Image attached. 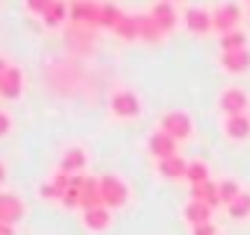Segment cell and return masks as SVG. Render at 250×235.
Here are the masks:
<instances>
[{"mask_svg":"<svg viewBox=\"0 0 250 235\" xmlns=\"http://www.w3.org/2000/svg\"><path fill=\"white\" fill-rule=\"evenodd\" d=\"M156 130L168 133L174 141H188V138L194 136V121H191V115H188V112H183V109H171V112H165V115L159 118V127H156Z\"/></svg>","mask_w":250,"mask_h":235,"instance_id":"obj_2","label":"cell"},{"mask_svg":"<svg viewBox=\"0 0 250 235\" xmlns=\"http://www.w3.org/2000/svg\"><path fill=\"white\" fill-rule=\"evenodd\" d=\"M238 24H241V9H238V3H218L215 9H212V27L218 30V33H229V30H238Z\"/></svg>","mask_w":250,"mask_h":235,"instance_id":"obj_6","label":"cell"},{"mask_svg":"<svg viewBox=\"0 0 250 235\" xmlns=\"http://www.w3.org/2000/svg\"><path fill=\"white\" fill-rule=\"evenodd\" d=\"M218 112L224 118L229 115H247L250 112V94L238 85H227L221 94H218Z\"/></svg>","mask_w":250,"mask_h":235,"instance_id":"obj_4","label":"cell"},{"mask_svg":"<svg viewBox=\"0 0 250 235\" xmlns=\"http://www.w3.org/2000/svg\"><path fill=\"white\" fill-rule=\"evenodd\" d=\"M9 71V59H3V56H0V79H3V74Z\"/></svg>","mask_w":250,"mask_h":235,"instance_id":"obj_31","label":"cell"},{"mask_svg":"<svg viewBox=\"0 0 250 235\" xmlns=\"http://www.w3.org/2000/svg\"><path fill=\"white\" fill-rule=\"evenodd\" d=\"M150 18L159 24L162 33H171V30H177V24H180V12H177L174 3H168V0H156V3L150 6Z\"/></svg>","mask_w":250,"mask_h":235,"instance_id":"obj_11","label":"cell"},{"mask_svg":"<svg viewBox=\"0 0 250 235\" xmlns=\"http://www.w3.org/2000/svg\"><path fill=\"white\" fill-rule=\"evenodd\" d=\"M221 133L232 144L247 141L250 138V115H229V118H224V121H221Z\"/></svg>","mask_w":250,"mask_h":235,"instance_id":"obj_7","label":"cell"},{"mask_svg":"<svg viewBox=\"0 0 250 235\" xmlns=\"http://www.w3.org/2000/svg\"><path fill=\"white\" fill-rule=\"evenodd\" d=\"M168 3H177V0H168Z\"/></svg>","mask_w":250,"mask_h":235,"instance_id":"obj_33","label":"cell"},{"mask_svg":"<svg viewBox=\"0 0 250 235\" xmlns=\"http://www.w3.org/2000/svg\"><path fill=\"white\" fill-rule=\"evenodd\" d=\"M218 191H221V203L224 206H229L244 188H241V182L238 179H232V176H227V179H218Z\"/></svg>","mask_w":250,"mask_h":235,"instance_id":"obj_25","label":"cell"},{"mask_svg":"<svg viewBox=\"0 0 250 235\" xmlns=\"http://www.w3.org/2000/svg\"><path fill=\"white\" fill-rule=\"evenodd\" d=\"M0 235H15V226H12V223H3V220H0Z\"/></svg>","mask_w":250,"mask_h":235,"instance_id":"obj_30","label":"cell"},{"mask_svg":"<svg viewBox=\"0 0 250 235\" xmlns=\"http://www.w3.org/2000/svg\"><path fill=\"white\" fill-rule=\"evenodd\" d=\"M27 215V206L18 194H9V191H0V220L3 223H21Z\"/></svg>","mask_w":250,"mask_h":235,"instance_id":"obj_8","label":"cell"},{"mask_svg":"<svg viewBox=\"0 0 250 235\" xmlns=\"http://www.w3.org/2000/svg\"><path fill=\"white\" fill-rule=\"evenodd\" d=\"M191 200H200V203H206L209 209L224 206V203H221V191H218V179H209V182L191 185Z\"/></svg>","mask_w":250,"mask_h":235,"instance_id":"obj_17","label":"cell"},{"mask_svg":"<svg viewBox=\"0 0 250 235\" xmlns=\"http://www.w3.org/2000/svg\"><path fill=\"white\" fill-rule=\"evenodd\" d=\"M109 223H112V209H106V206L83 209V226L88 232H103V229H109Z\"/></svg>","mask_w":250,"mask_h":235,"instance_id":"obj_16","label":"cell"},{"mask_svg":"<svg viewBox=\"0 0 250 235\" xmlns=\"http://www.w3.org/2000/svg\"><path fill=\"white\" fill-rule=\"evenodd\" d=\"M247 18H250V9H247Z\"/></svg>","mask_w":250,"mask_h":235,"instance_id":"obj_34","label":"cell"},{"mask_svg":"<svg viewBox=\"0 0 250 235\" xmlns=\"http://www.w3.org/2000/svg\"><path fill=\"white\" fill-rule=\"evenodd\" d=\"M227 215L232 220H247L250 217V191H241L229 206H227Z\"/></svg>","mask_w":250,"mask_h":235,"instance_id":"obj_23","label":"cell"},{"mask_svg":"<svg viewBox=\"0 0 250 235\" xmlns=\"http://www.w3.org/2000/svg\"><path fill=\"white\" fill-rule=\"evenodd\" d=\"M85 168H88V153H85V147H80V144H71V147L62 153V159H59V171H62V174L77 176V174H83Z\"/></svg>","mask_w":250,"mask_h":235,"instance_id":"obj_10","label":"cell"},{"mask_svg":"<svg viewBox=\"0 0 250 235\" xmlns=\"http://www.w3.org/2000/svg\"><path fill=\"white\" fill-rule=\"evenodd\" d=\"M109 112L118 121H136L142 115V97L133 88H115L109 97Z\"/></svg>","mask_w":250,"mask_h":235,"instance_id":"obj_1","label":"cell"},{"mask_svg":"<svg viewBox=\"0 0 250 235\" xmlns=\"http://www.w3.org/2000/svg\"><path fill=\"white\" fill-rule=\"evenodd\" d=\"M247 115H250V112H247Z\"/></svg>","mask_w":250,"mask_h":235,"instance_id":"obj_36","label":"cell"},{"mask_svg":"<svg viewBox=\"0 0 250 235\" xmlns=\"http://www.w3.org/2000/svg\"><path fill=\"white\" fill-rule=\"evenodd\" d=\"M162 36H165V33H162L159 24L150 18V12H147V15H139V39H142V41H150V44H153V41H162Z\"/></svg>","mask_w":250,"mask_h":235,"instance_id":"obj_22","label":"cell"},{"mask_svg":"<svg viewBox=\"0 0 250 235\" xmlns=\"http://www.w3.org/2000/svg\"><path fill=\"white\" fill-rule=\"evenodd\" d=\"M218 47H221V53H229V50H244V47H247V33H244L241 27H238V30H229V33H221Z\"/></svg>","mask_w":250,"mask_h":235,"instance_id":"obj_21","label":"cell"},{"mask_svg":"<svg viewBox=\"0 0 250 235\" xmlns=\"http://www.w3.org/2000/svg\"><path fill=\"white\" fill-rule=\"evenodd\" d=\"M247 3H250V0H247Z\"/></svg>","mask_w":250,"mask_h":235,"instance_id":"obj_35","label":"cell"},{"mask_svg":"<svg viewBox=\"0 0 250 235\" xmlns=\"http://www.w3.org/2000/svg\"><path fill=\"white\" fill-rule=\"evenodd\" d=\"M100 200L106 209H124L130 203V185L118 174H106L100 176Z\"/></svg>","mask_w":250,"mask_h":235,"instance_id":"obj_3","label":"cell"},{"mask_svg":"<svg viewBox=\"0 0 250 235\" xmlns=\"http://www.w3.org/2000/svg\"><path fill=\"white\" fill-rule=\"evenodd\" d=\"M121 9L115 6V3H100V27H106V30H115L118 27V21H121Z\"/></svg>","mask_w":250,"mask_h":235,"instance_id":"obj_26","label":"cell"},{"mask_svg":"<svg viewBox=\"0 0 250 235\" xmlns=\"http://www.w3.org/2000/svg\"><path fill=\"white\" fill-rule=\"evenodd\" d=\"M68 18H71V3H68V0H53V6L47 9V15L42 21H44V27L53 30V27H62Z\"/></svg>","mask_w":250,"mask_h":235,"instance_id":"obj_19","label":"cell"},{"mask_svg":"<svg viewBox=\"0 0 250 235\" xmlns=\"http://www.w3.org/2000/svg\"><path fill=\"white\" fill-rule=\"evenodd\" d=\"M6 179V168H3V162H0V182Z\"/></svg>","mask_w":250,"mask_h":235,"instance_id":"obj_32","label":"cell"},{"mask_svg":"<svg viewBox=\"0 0 250 235\" xmlns=\"http://www.w3.org/2000/svg\"><path fill=\"white\" fill-rule=\"evenodd\" d=\"M191 235H218V226L209 220V223H200V226H191Z\"/></svg>","mask_w":250,"mask_h":235,"instance_id":"obj_28","label":"cell"},{"mask_svg":"<svg viewBox=\"0 0 250 235\" xmlns=\"http://www.w3.org/2000/svg\"><path fill=\"white\" fill-rule=\"evenodd\" d=\"M212 212H215V209H209V206H206V203H200V200H188V203L183 206V217H186V223H188V226L209 223V220H212Z\"/></svg>","mask_w":250,"mask_h":235,"instance_id":"obj_18","label":"cell"},{"mask_svg":"<svg viewBox=\"0 0 250 235\" xmlns=\"http://www.w3.org/2000/svg\"><path fill=\"white\" fill-rule=\"evenodd\" d=\"M112 33H115L118 39H124V41H136V39H139V15L124 12L121 21H118V27H115Z\"/></svg>","mask_w":250,"mask_h":235,"instance_id":"obj_20","label":"cell"},{"mask_svg":"<svg viewBox=\"0 0 250 235\" xmlns=\"http://www.w3.org/2000/svg\"><path fill=\"white\" fill-rule=\"evenodd\" d=\"M24 94V71L18 65H9V71L0 79V97L3 100H18Z\"/></svg>","mask_w":250,"mask_h":235,"instance_id":"obj_14","label":"cell"},{"mask_svg":"<svg viewBox=\"0 0 250 235\" xmlns=\"http://www.w3.org/2000/svg\"><path fill=\"white\" fill-rule=\"evenodd\" d=\"M177 144L180 141H174L168 133H162V130H153L150 133V138H147V150H150V156L159 162V159H168V156H177Z\"/></svg>","mask_w":250,"mask_h":235,"instance_id":"obj_13","label":"cell"},{"mask_svg":"<svg viewBox=\"0 0 250 235\" xmlns=\"http://www.w3.org/2000/svg\"><path fill=\"white\" fill-rule=\"evenodd\" d=\"M71 21L100 27V3H94V0H74L71 3Z\"/></svg>","mask_w":250,"mask_h":235,"instance_id":"obj_12","label":"cell"},{"mask_svg":"<svg viewBox=\"0 0 250 235\" xmlns=\"http://www.w3.org/2000/svg\"><path fill=\"white\" fill-rule=\"evenodd\" d=\"M183 27L191 33V36H209L215 27H212V9H203V6H188L183 12Z\"/></svg>","mask_w":250,"mask_h":235,"instance_id":"obj_5","label":"cell"},{"mask_svg":"<svg viewBox=\"0 0 250 235\" xmlns=\"http://www.w3.org/2000/svg\"><path fill=\"white\" fill-rule=\"evenodd\" d=\"M186 171H188V162L177 153V156H168V159H159L156 162V174L168 182H177V179H186Z\"/></svg>","mask_w":250,"mask_h":235,"instance_id":"obj_15","label":"cell"},{"mask_svg":"<svg viewBox=\"0 0 250 235\" xmlns=\"http://www.w3.org/2000/svg\"><path fill=\"white\" fill-rule=\"evenodd\" d=\"M9 130H12V118H9V115H6L3 109H0V138H3V136H6Z\"/></svg>","mask_w":250,"mask_h":235,"instance_id":"obj_29","label":"cell"},{"mask_svg":"<svg viewBox=\"0 0 250 235\" xmlns=\"http://www.w3.org/2000/svg\"><path fill=\"white\" fill-rule=\"evenodd\" d=\"M218 65H221V71H224V74H229V77H241V74H247V71H250V50L244 47V50L221 53V56H218Z\"/></svg>","mask_w":250,"mask_h":235,"instance_id":"obj_9","label":"cell"},{"mask_svg":"<svg viewBox=\"0 0 250 235\" xmlns=\"http://www.w3.org/2000/svg\"><path fill=\"white\" fill-rule=\"evenodd\" d=\"M24 6H27V12H30V15L44 18V15H47V9L53 6V0H24Z\"/></svg>","mask_w":250,"mask_h":235,"instance_id":"obj_27","label":"cell"},{"mask_svg":"<svg viewBox=\"0 0 250 235\" xmlns=\"http://www.w3.org/2000/svg\"><path fill=\"white\" fill-rule=\"evenodd\" d=\"M212 176H209V165L206 162H200V159H194V162H188V171H186V182L188 185H200V182H209Z\"/></svg>","mask_w":250,"mask_h":235,"instance_id":"obj_24","label":"cell"}]
</instances>
